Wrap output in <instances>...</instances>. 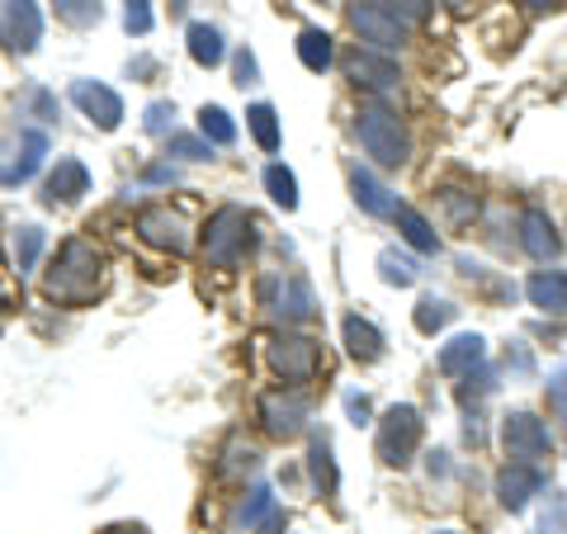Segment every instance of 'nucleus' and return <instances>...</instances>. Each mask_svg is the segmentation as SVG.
<instances>
[{
    "instance_id": "cd10ccee",
    "label": "nucleus",
    "mask_w": 567,
    "mask_h": 534,
    "mask_svg": "<svg viewBox=\"0 0 567 534\" xmlns=\"http://www.w3.org/2000/svg\"><path fill=\"white\" fill-rule=\"evenodd\" d=\"M199 133L208 142H218V147H233V142H237V123L227 119V110H218V104H204V110H199Z\"/></svg>"
},
{
    "instance_id": "0eeeda50",
    "label": "nucleus",
    "mask_w": 567,
    "mask_h": 534,
    "mask_svg": "<svg viewBox=\"0 0 567 534\" xmlns=\"http://www.w3.org/2000/svg\"><path fill=\"white\" fill-rule=\"evenodd\" d=\"M137 233L156 251H171V256H185L189 251V223L175 213L171 204H147L137 213Z\"/></svg>"
},
{
    "instance_id": "7ed1b4c3",
    "label": "nucleus",
    "mask_w": 567,
    "mask_h": 534,
    "mask_svg": "<svg viewBox=\"0 0 567 534\" xmlns=\"http://www.w3.org/2000/svg\"><path fill=\"white\" fill-rule=\"evenodd\" d=\"M354 133H360V147L374 156L379 166H402L406 152H412V142H406V129L393 110H383V104H364L360 114H354Z\"/></svg>"
},
{
    "instance_id": "c03bdc74",
    "label": "nucleus",
    "mask_w": 567,
    "mask_h": 534,
    "mask_svg": "<svg viewBox=\"0 0 567 534\" xmlns=\"http://www.w3.org/2000/svg\"><path fill=\"white\" fill-rule=\"evenodd\" d=\"M260 534H289V521H284V511H275V515H270V521H265V525H260Z\"/></svg>"
},
{
    "instance_id": "423d86ee",
    "label": "nucleus",
    "mask_w": 567,
    "mask_h": 534,
    "mask_svg": "<svg viewBox=\"0 0 567 534\" xmlns=\"http://www.w3.org/2000/svg\"><path fill=\"white\" fill-rule=\"evenodd\" d=\"M502 444L506 459H516V464H539L554 450V435H548V425L535 412H511L502 425Z\"/></svg>"
},
{
    "instance_id": "58836bf2",
    "label": "nucleus",
    "mask_w": 567,
    "mask_h": 534,
    "mask_svg": "<svg viewBox=\"0 0 567 534\" xmlns=\"http://www.w3.org/2000/svg\"><path fill=\"white\" fill-rule=\"evenodd\" d=\"M440 199H445V208L454 213V223H468L477 213V199H473V194H464V189H445Z\"/></svg>"
},
{
    "instance_id": "39448f33",
    "label": "nucleus",
    "mask_w": 567,
    "mask_h": 534,
    "mask_svg": "<svg viewBox=\"0 0 567 534\" xmlns=\"http://www.w3.org/2000/svg\"><path fill=\"white\" fill-rule=\"evenodd\" d=\"M265 355H270V369L289 383H308V379H317V369H322V350H317V341H308V336L284 331L265 346Z\"/></svg>"
},
{
    "instance_id": "aec40b11",
    "label": "nucleus",
    "mask_w": 567,
    "mask_h": 534,
    "mask_svg": "<svg viewBox=\"0 0 567 534\" xmlns=\"http://www.w3.org/2000/svg\"><path fill=\"white\" fill-rule=\"evenodd\" d=\"M350 189H354V204H360L364 213H374V218H393V213L402 208V204L393 199V189H388V185H379L374 175H369V171H360V166L350 171Z\"/></svg>"
},
{
    "instance_id": "7c9ffc66",
    "label": "nucleus",
    "mask_w": 567,
    "mask_h": 534,
    "mask_svg": "<svg viewBox=\"0 0 567 534\" xmlns=\"http://www.w3.org/2000/svg\"><path fill=\"white\" fill-rule=\"evenodd\" d=\"M369 6H379L388 20H398L402 29H412V24H421L425 14H431L435 0H369Z\"/></svg>"
},
{
    "instance_id": "49530a36",
    "label": "nucleus",
    "mask_w": 567,
    "mask_h": 534,
    "mask_svg": "<svg viewBox=\"0 0 567 534\" xmlns=\"http://www.w3.org/2000/svg\"><path fill=\"white\" fill-rule=\"evenodd\" d=\"M516 6H525V10H558L563 0H516Z\"/></svg>"
},
{
    "instance_id": "412c9836",
    "label": "nucleus",
    "mask_w": 567,
    "mask_h": 534,
    "mask_svg": "<svg viewBox=\"0 0 567 534\" xmlns=\"http://www.w3.org/2000/svg\"><path fill=\"white\" fill-rule=\"evenodd\" d=\"M525 294H529V302H535V308H544V312H567V275H563V270H539V275H529Z\"/></svg>"
},
{
    "instance_id": "f03ea898",
    "label": "nucleus",
    "mask_w": 567,
    "mask_h": 534,
    "mask_svg": "<svg viewBox=\"0 0 567 534\" xmlns=\"http://www.w3.org/2000/svg\"><path fill=\"white\" fill-rule=\"evenodd\" d=\"M256 246V233H251V218H246V208L227 204L208 218L204 227V260L218 265V270H233V265L246 260V251Z\"/></svg>"
},
{
    "instance_id": "393cba45",
    "label": "nucleus",
    "mask_w": 567,
    "mask_h": 534,
    "mask_svg": "<svg viewBox=\"0 0 567 534\" xmlns=\"http://www.w3.org/2000/svg\"><path fill=\"white\" fill-rule=\"evenodd\" d=\"M308 469H312V483H317V492L331 496V492H336V459H331V440H327V435H312Z\"/></svg>"
},
{
    "instance_id": "4c0bfd02",
    "label": "nucleus",
    "mask_w": 567,
    "mask_h": 534,
    "mask_svg": "<svg viewBox=\"0 0 567 534\" xmlns=\"http://www.w3.org/2000/svg\"><path fill=\"white\" fill-rule=\"evenodd\" d=\"M539 534H567V496H548L539 515Z\"/></svg>"
},
{
    "instance_id": "c85d7f7f",
    "label": "nucleus",
    "mask_w": 567,
    "mask_h": 534,
    "mask_svg": "<svg viewBox=\"0 0 567 534\" xmlns=\"http://www.w3.org/2000/svg\"><path fill=\"white\" fill-rule=\"evenodd\" d=\"M246 123H251V133L265 152H279V114L270 104H251V110H246Z\"/></svg>"
},
{
    "instance_id": "4be33fe9",
    "label": "nucleus",
    "mask_w": 567,
    "mask_h": 534,
    "mask_svg": "<svg viewBox=\"0 0 567 534\" xmlns=\"http://www.w3.org/2000/svg\"><path fill=\"white\" fill-rule=\"evenodd\" d=\"M393 223H398V233H402V242H406V246H416V251H440L435 227L425 223L416 208H406V204H402V208L393 213Z\"/></svg>"
},
{
    "instance_id": "ddd939ff",
    "label": "nucleus",
    "mask_w": 567,
    "mask_h": 534,
    "mask_svg": "<svg viewBox=\"0 0 567 534\" xmlns=\"http://www.w3.org/2000/svg\"><path fill=\"white\" fill-rule=\"evenodd\" d=\"M350 24H354V33H360L364 43H379V48H398L402 33H406L398 20H388L379 6H369V0H354L350 6Z\"/></svg>"
},
{
    "instance_id": "5701e85b",
    "label": "nucleus",
    "mask_w": 567,
    "mask_h": 534,
    "mask_svg": "<svg viewBox=\"0 0 567 534\" xmlns=\"http://www.w3.org/2000/svg\"><path fill=\"white\" fill-rule=\"evenodd\" d=\"M331 58H336V48H331V33L327 29H303V33H298V62H303L308 71L322 76V71L331 66Z\"/></svg>"
},
{
    "instance_id": "e433bc0d",
    "label": "nucleus",
    "mask_w": 567,
    "mask_h": 534,
    "mask_svg": "<svg viewBox=\"0 0 567 534\" xmlns=\"http://www.w3.org/2000/svg\"><path fill=\"white\" fill-rule=\"evenodd\" d=\"M123 29L128 33H152V0H123Z\"/></svg>"
},
{
    "instance_id": "20e7f679",
    "label": "nucleus",
    "mask_w": 567,
    "mask_h": 534,
    "mask_svg": "<svg viewBox=\"0 0 567 534\" xmlns=\"http://www.w3.org/2000/svg\"><path fill=\"white\" fill-rule=\"evenodd\" d=\"M421 431H425V421L416 407H388L383 421H379V459L383 464H393V469H406L412 464V454L421 450Z\"/></svg>"
},
{
    "instance_id": "ea45409f",
    "label": "nucleus",
    "mask_w": 567,
    "mask_h": 534,
    "mask_svg": "<svg viewBox=\"0 0 567 534\" xmlns=\"http://www.w3.org/2000/svg\"><path fill=\"white\" fill-rule=\"evenodd\" d=\"M147 133H166L171 123H175V104H166V100H156V104H147Z\"/></svg>"
},
{
    "instance_id": "f3484780",
    "label": "nucleus",
    "mask_w": 567,
    "mask_h": 534,
    "mask_svg": "<svg viewBox=\"0 0 567 534\" xmlns=\"http://www.w3.org/2000/svg\"><path fill=\"white\" fill-rule=\"evenodd\" d=\"M483 355H487L483 336L464 331V336H454V341L440 350V373H450V379H464V373H473L477 364H483Z\"/></svg>"
},
{
    "instance_id": "f257e3e1",
    "label": "nucleus",
    "mask_w": 567,
    "mask_h": 534,
    "mask_svg": "<svg viewBox=\"0 0 567 534\" xmlns=\"http://www.w3.org/2000/svg\"><path fill=\"white\" fill-rule=\"evenodd\" d=\"M100 284H104V260L100 251L85 237H71L62 242V251L58 260L48 265V275H43V294L52 302H66V308H81V302H91L100 294Z\"/></svg>"
},
{
    "instance_id": "dca6fc26",
    "label": "nucleus",
    "mask_w": 567,
    "mask_h": 534,
    "mask_svg": "<svg viewBox=\"0 0 567 534\" xmlns=\"http://www.w3.org/2000/svg\"><path fill=\"white\" fill-rule=\"evenodd\" d=\"M85 189H91V171H85L76 156H62L48 175V204H76Z\"/></svg>"
},
{
    "instance_id": "8fccbe9b",
    "label": "nucleus",
    "mask_w": 567,
    "mask_h": 534,
    "mask_svg": "<svg viewBox=\"0 0 567 534\" xmlns=\"http://www.w3.org/2000/svg\"><path fill=\"white\" fill-rule=\"evenodd\" d=\"M440 534H458V530H440Z\"/></svg>"
},
{
    "instance_id": "9d476101",
    "label": "nucleus",
    "mask_w": 567,
    "mask_h": 534,
    "mask_svg": "<svg viewBox=\"0 0 567 534\" xmlns=\"http://www.w3.org/2000/svg\"><path fill=\"white\" fill-rule=\"evenodd\" d=\"M260 294H265V302H270V312L284 317V322H308V317L317 312V298L308 289V279H298V275H289V279H265Z\"/></svg>"
},
{
    "instance_id": "473e14b6",
    "label": "nucleus",
    "mask_w": 567,
    "mask_h": 534,
    "mask_svg": "<svg viewBox=\"0 0 567 534\" xmlns=\"http://www.w3.org/2000/svg\"><path fill=\"white\" fill-rule=\"evenodd\" d=\"M52 10H58L71 29H91L100 20V0H52Z\"/></svg>"
},
{
    "instance_id": "79ce46f5",
    "label": "nucleus",
    "mask_w": 567,
    "mask_h": 534,
    "mask_svg": "<svg viewBox=\"0 0 567 534\" xmlns=\"http://www.w3.org/2000/svg\"><path fill=\"white\" fill-rule=\"evenodd\" d=\"M260 81V66H256V58H251V52H237V85H256Z\"/></svg>"
},
{
    "instance_id": "f8f14e48",
    "label": "nucleus",
    "mask_w": 567,
    "mask_h": 534,
    "mask_svg": "<svg viewBox=\"0 0 567 534\" xmlns=\"http://www.w3.org/2000/svg\"><path fill=\"white\" fill-rule=\"evenodd\" d=\"M544 469L539 464H516V459H511V464L496 473V496H502V506L506 511H525V502L535 492H544Z\"/></svg>"
},
{
    "instance_id": "2f4dec72",
    "label": "nucleus",
    "mask_w": 567,
    "mask_h": 534,
    "mask_svg": "<svg viewBox=\"0 0 567 534\" xmlns=\"http://www.w3.org/2000/svg\"><path fill=\"white\" fill-rule=\"evenodd\" d=\"M379 275H383V284H393V289H412V284H416V265L406 256H398V251H383L379 256Z\"/></svg>"
},
{
    "instance_id": "2eb2a0df",
    "label": "nucleus",
    "mask_w": 567,
    "mask_h": 534,
    "mask_svg": "<svg viewBox=\"0 0 567 534\" xmlns=\"http://www.w3.org/2000/svg\"><path fill=\"white\" fill-rule=\"evenodd\" d=\"M346 71H350L354 85H364V91H374V95H383V91H393L398 85V66L388 58H379V52H354V58L346 62Z\"/></svg>"
},
{
    "instance_id": "a878e982",
    "label": "nucleus",
    "mask_w": 567,
    "mask_h": 534,
    "mask_svg": "<svg viewBox=\"0 0 567 534\" xmlns=\"http://www.w3.org/2000/svg\"><path fill=\"white\" fill-rule=\"evenodd\" d=\"M265 189H270V199H275L284 213H293V208H298V181H293V171H289V166H279V162L265 166Z\"/></svg>"
},
{
    "instance_id": "9b49d317",
    "label": "nucleus",
    "mask_w": 567,
    "mask_h": 534,
    "mask_svg": "<svg viewBox=\"0 0 567 534\" xmlns=\"http://www.w3.org/2000/svg\"><path fill=\"white\" fill-rule=\"evenodd\" d=\"M71 104H76V110L91 123H100L104 133H114L123 123V100L110 91V85H100V81H76V85H71Z\"/></svg>"
},
{
    "instance_id": "a19ab883",
    "label": "nucleus",
    "mask_w": 567,
    "mask_h": 534,
    "mask_svg": "<svg viewBox=\"0 0 567 534\" xmlns=\"http://www.w3.org/2000/svg\"><path fill=\"white\" fill-rule=\"evenodd\" d=\"M548 407L567 417V369H558L554 379H548Z\"/></svg>"
},
{
    "instance_id": "1a4fd4ad",
    "label": "nucleus",
    "mask_w": 567,
    "mask_h": 534,
    "mask_svg": "<svg viewBox=\"0 0 567 534\" xmlns=\"http://www.w3.org/2000/svg\"><path fill=\"white\" fill-rule=\"evenodd\" d=\"M260 421L275 440H293L308 425V398L289 388V393H265L260 398Z\"/></svg>"
},
{
    "instance_id": "b1692460",
    "label": "nucleus",
    "mask_w": 567,
    "mask_h": 534,
    "mask_svg": "<svg viewBox=\"0 0 567 534\" xmlns=\"http://www.w3.org/2000/svg\"><path fill=\"white\" fill-rule=\"evenodd\" d=\"M189 58L199 62V66H218L227 58V48H223V33L213 29V24H189Z\"/></svg>"
},
{
    "instance_id": "09e8293b",
    "label": "nucleus",
    "mask_w": 567,
    "mask_h": 534,
    "mask_svg": "<svg viewBox=\"0 0 567 534\" xmlns=\"http://www.w3.org/2000/svg\"><path fill=\"white\" fill-rule=\"evenodd\" d=\"M104 534H142V530H137V525H110Z\"/></svg>"
},
{
    "instance_id": "6e6552de",
    "label": "nucleus",
    "mask_w": 567,
    "mask_h": 534,
    "mask_svg": "<svg viewBox=\"0 0 567 534\" xmlns=\"http://www.w3.org/2000/svg\"><path fill=\"white\" fill-rule=\"evenodd\" d=\"M43 39V14L33 0H6L0 6V48L10 52H33Z\"/></svg>"
},
{
    "instance_id": "c756f323",
    "label": "nucleus",
    "mask_w": 567,
    "mask_h": 534,
    "mask_svg": "<svg viewBox=\"0 0 567 534\" xmlns=\"http://www.w3.org/2000/svg\"><path fill=\"white\" fill-rule=\"evenodd\" d=\"M454 302H445V298H421L416 302V331H425V336H435L440 327H450L454 322Z\"/></svg>"
},
{
    "instance_id": "c9c22d12",
    "label": "nucleus",
    "mask_w": 567,
    "mask_h": 534,
    "mask_svg": "<svg viewBox=\"0 0 567 534\" xmlns=\"http://www.w3.org/2000/svg\"><path fill=\"white\" fill-rule=\"evenodd\" d=\"M275 515V496H270V487H256L251 492V502L241 506V525H265Z\"/></svg>"
},
{
    "instance_id": "37998d69",
    "label": "nucleus",
    "mask_w": 567,
    "mask_h": 534,
    "mask_svg": "<svg viewBox=\"0 0 567 534\" xmlns=\"http://www.w3.org/2000/svg\"><path fill=\"white\" fill-rule=\"evenodd\" d=\"M346 412L354 417V425H360V421H369V398H360V393H350V398H346Z\"/></svg>"
},
{
    "instance_id": "a18cd8bd",
    "label": "nucleus",
    "mask_w": 567,
    "mask_h": 534,
    "mask_svg": "<svg viewBox=\"0 0 567 534\" xmlns=\"http://www.w3.org/2000/svg\"><path fill=\"white\" fill-rule=\"evenodd\" d=\"M142 181H147V185H166V181H175V171H171V166H152L147 175H142Z\"/></svg>"
},
{
    "instance_id": "de8ad7c7",
    "label": "nucleus",
    "mask_w": 567,
    "mask_h": 534,
    "mask_svg": "<svg viewBox=\"0 0 567 534\" xmlns=\"http://www.w3.org/2000/svg\"><path fill=\"white\" fill-rule=\"evenodd\" d=\"M14 294H20V289H14L10 279H0V308H10V302H14Z\"/></svg>"
},
{
    "instance_id": "a211bd4d",
    "label": "nucleus",
    "mask_w": 567,
    "mask_h": 534,
    "mask_svg": "<svg viewBox=\"0 0 567 534\" xmlns=\"http://www.w3.org/2000/svg\"><path fill=\"white\" fill-rule=\"evenodd\" d=\"M43 156H48V137H43L39 129L20 133V152H14V162L0 166V185H24L29 175L43 166Z\"/></svg>"
},
{
    "instance_id": "f704fd0d",
    "label": "nucleus",
    "mask_w": 567,
    "mask_h": 534,
    "mask_svg": "<svg viewBox=\"0 0 567 534\" xmlns=\"http://www.w3.org/2000/svg\"><path fill=\"white\" fill-rule=\"evenodd\" d=\"M166 156H181V162H208L213 152H208V137H185L181 133V137L166 142Z\"/></svg>"
},
{
    "instance_id": "72a5a7b5",
    "label": "nucleus",
    "mask_w": 567,
    "mask_h": 534,
    "mask_svg": "<svg viewBox=\"0 0 567 534\" xmlns=\"http://www.w3.org/2000/svg\"><path fill=\"white\" fill-rule=\"evenodd\" d=\"M260 464V454L251 450L246 440H233L227 444V459H223V477H233V473H251Z\"/></svg>"
},
{
    "instance_id": "4468645a",
    "label": "nucleus",
    "mask_w": 567,
    "mask_h": 534,
    "mask_svg": "<svg viewBox=\"0 0 567 534\" xmlns=\"http://www.w3.org/2000/svg\"><path fill=\"white\" fill-rule=\"evenodd\" d=\"M520 246L535 260H554L563 251V237H558V227L548 223V213L525 208V218H520Z\"/></svg>"
},
{
    "instance_id": "6ab92c4d",
    "label": "nucleus",
    "mask_w": 567,
    "mask_h": 534,
    "mask_svg": "<svg viewBox=\"0 0 567 534\" xmlns=\"http://www.w3.org/2000/svg\"><path fill=\"white\" fill-rule=\"evenodd\" d=\"M341 331H346V350H350V360H360V364L383 360V331H379L374 322H369V317L350 312Z\"/></svg>"
},
{
    "instance_id": "bb28decb",
    "label": "nucleus",
    "mask_w": 567,
    "mask_h": 534,
    "mask_svg": "<svg viewBox=\"0 0 567 534\" xmlns=\"http://www.w3.org/2000/svg\"><path fill=\"white\" fill-rule=\"evenodd\" d=\"M39 256H43V227L29 223L14 233V275H29L39 265Z\"/></svg>"
}]
</instances>
